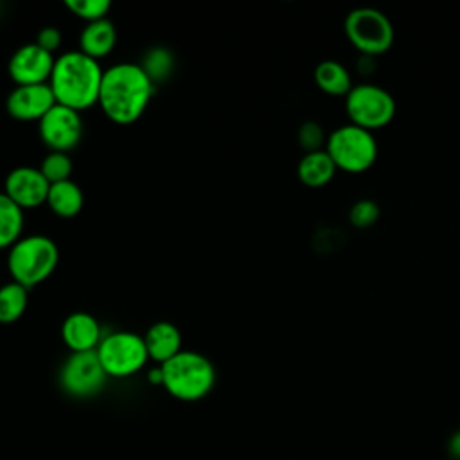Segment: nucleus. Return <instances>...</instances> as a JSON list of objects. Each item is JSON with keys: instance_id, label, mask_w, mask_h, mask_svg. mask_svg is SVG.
<instances>
[{"instance_id": "nucleus-3", "label": "nucleus", "mask_w": 460, "mask_h": 460, "mask_svg": "<svg viewBox=\"0 0 460 460\" xmlns=\"http://www.w3.org/2000/svg\"><path fill=\"white\" fill-rule=\"evenodd\" d=\"M162 386L165 392L185 402H194L210 394L216 383V370L212 361L194 350H181L164 365Z\"/></svg>"}, {"instance_id": "nucleus-24", "label": "nucleus", "mask_w": 460, "mask_h": 460, "mask_svg": "<svg viewBox=\"0 0 460 460\" xmlns=\"http://www.w3.org/2000/svg\"><path fill=\"white\" fill-rule=\"evenodd\" d=\"M379 219V207L374 199H358L349 208V221L354 228H368Z\"/></svg>"}, {"instance_id": "nucleus-25", "label": "nucleus", "mask_w": 460, "mask_h": 460, "mask_svg": "<svg viewBox=\"0 0 460 460\" xmlns=\"http://www.w3.org/2000/svg\"><path fill=\"white\" fill-rule=\"evenodd\" d=\"M146 74L151 77V81H160L164 79L171 70H172V58L167 50L164 49H153L147 54L146 63L142 65Z\"/></svg>"}, {"instance_id": "nucleus-9", "label": "nucleus", "mask_w": 460, "mask_h": 460, "mask_svg": "<svg viewBox=\"0 0 460 460\" xmlns=\"http://www.w3.org/2000/svg\"><path fill=\"white\" fill-rule=\"evenodd\" d=\"M58 381L65 394L84 399L104 388L108 374L104 372L95 350L70 352L59 368Z\"/></svg>"}, {"instance_id": "nucleus-1", "label": "nucleus", "mask_w": 460, "mask_h": 460, "mask_svg": "<svg viewBox=\"0 0 460 460\" xmlns=\"http://www.w3.org/2000/svg\"><path fill=\"white\" fill-rule=\"evenodd\" d=\"M153 93L155 83L142 65L126 61L104 70L97 104L111 122L128 126L142 117Z\"/></svg>"}, {"instance_id": "nucleus-2", "label": "nucleus", "mask_w": 460, "mask_h": 460, "mask_svg": "<svg viewBox=\"0 0 460 460\" xmlns=\"http://www.w3.org/2000/svg\"><path fill=\"white\" fill-rule=\"evenodd\" d=\"M102 74L99 61L81 50H68L56 58L49 84L58 104L81 111L99 102Z\"/></svg>"}, {"instance_id": "nucleus-18", "label": "nucleus", "mask_w": 460, "mask_h": 460, "mask_svg": "<svg viewBox=\"0 0 460 460\" xmlns=\"http://www.w3.org/2000/svg\"><path fill=\"white\" fill-rule=\"evenodd\" d=\"M313 77L318 90L332 97H347L354 86L347 66L336 59L320 61L313 72Z\"/></svg>"}, {"instance_id": "nucleus-8", "label": "nucleus", "mask_w": 460, "mask_h": 460, "mask_svg": "<svg viewBox=\"0 0 460 460\" xmlns=\"http://www.w3.org/2000/svg\"><path fill=\"white\" fill-rule=\"evenodd\" d=\"M95 352L108 377L117 379L140 372L149 359L144 336L129 331H113L102 336Z\"/></svg>"}, {"instance_id": "nucleus-7", "label": "nucleus", "mask_w": 460, "mask_h": 460, "mask_svg": "<svg viewBox=\"0 0 460 460\" xmlns=\"http://www.w3.org/2000/svg\"><path fill=\"white\" fill-rule=\"evenodd\" d=\"M395 110L394 95L374 83L354 84L345 97L349 122L372 133L388 126L395 117Z\"/></svg>"}, {"instance_id": "nucleus-17", "label": "nucleus", "mask_w": 460, "mask_h": 460, "mask_svg": "<svg viewBox=\"0 0 460 460\" xmlns=\"http://www.w3.org/2000/svg\"><path fill=\"white\" fill-rule=\"evenodd\" d=\"M336 171L338 169L325 149L305 153L296 165L298 180L309 189L325 187L329 181H332Z\"/></svg>"}, {"instance_id": "nucleus-4", "label": "nucleus", "mask_w": 460, "mask_h": 460, "mask_svg": "<svg viewBox=\"0 0 460 460\" xmlns=\"http://www.w3.org/2000/svg\"><path fill=\"white\" fill-rule=\"evenodd\" d=\"M59 261L58 244L41 234L20 237L7 253V270L14 282L34 288L47 280Z\"/></svg>"}, {"instance_id": "nucleus-16", "label": "nucleus", "mask_w": 460, "mask_h": 460, "mask_svg": "<svg viewBox=\"0 0 460 460\" xmlns=\"http://www.w3.org/2000/svg\"><path fill=\"white\" fill-rule=\"evenodd\" d=\"M115 43L117 31L108 18L86 23L79 34V50L95 61L106 58L113 50Z\"/></svg>"}, {"instance_id": "nucleus-22", "label": "nucleus", "mask_w": 460, "mask_h": 460, "mask_svg": "<svg viewBox=\"0 0 460 460\" xmlns=\"http://www.w3.org/2000/svg\"><path fill=\"white\" fill-rule=\"evenodd\" d=\"M72 169H74V165H72L68 153H59V151H50L40 165L41 174L47 178V181L50 185L70 180Z\"/></svg>"}, {"instance_id": "nucleus-10", "label": "nucleus", "mask_w": 460, "mask_h": 460, "mask_svg": "<svg viewBox=\"0 0 460 460\" xmlns=\"http://www.w3.org/2000/svg\"><path fill=\"white\" fill-rule=\"evenodd\" d=\"M40 138L50 151L68 153L83 137V119L79 111L63 104H54L38 122Z\"/></svg>"}, {"instance_id": "nucleus-27", "label": "nucleus", "mask_w": 460, "mask_h": 460, "mask_svg": "<svg viewBox=\"0 0 460 460\" xmlns=\"http://www.w3.org/2000/svg\"><path fill=\"white\" fill-rule=\"evenodd\" d=\"M61 40H63V34L58 27H43L38 36H36V45H40L41 49H45L47 52L54 54V50L59 49L61 45Z\"/></svg>"}, {"instance_id": "nucleus-19", "label": "nucleus", "mask_w": 460, "mask_h": 460, "mask_svg": "<svg viewBox=\"0 0 460 460\" xmlns=\"http://www.w3.org/2000/svg\"><path fill=\"white\" fill-rule=\"evenodd\" d=\"M47 205L56 216H59L63 219H70L81 212V208L84 205V196H83L81 187L75 181L65 180V181L50 185L49 196H47Z\"/></svg>"}, {"instance_id": "nucleus-12", "label": "nucleus", "mask_w": 460, "mask_h": 460, "mask_svg": "<svg viewBox=\"0 0 460 460\" xmlns=\"http://www.w3.org/2000/svg\"><path fill=\"white\" fill-rule=\"evenodd\" d=\"M50 183L40 169L22 165L13 169L4 183V192L22 208H36L47 203Z\"/></svg>"}, {"instance_id": "nucleus-5", "label": "nucleus", "mask_w": 460, "mask_h": 460, "mask_svg": "<svg viewBox=\"0 0 460 460\" xmlns=\"http://www.w3.org/2000/svg\"><path fill=\"white\" fill-rule=\"evenodd\" d=\"M338 171L361 174L377 160V140L372 131L354 124H343L331 131L325 147Z\"/></svg>"}, {"instance_id": "nucleus-6", "label": "nucleus", "mask_w": 460, "mask_h": 460, "mask_svg": "<svg viewBox=\"0 0 460 460\" xmlns=\"http://www.w3.org/2000/svg\"><path fill=\"white\" fill-rule=\"evenodd\" d=\"M349 43L363 56H381L394 45L395 31L390 18L376 7H356L343 20Z\"/></svg>"}, {"instance_id": "nucleus-11", "label": "nucleus", "mask_w": 460, "mask_h": 460, "mask_svg": "<svg viewBox=\"0 0 460 460\" xmlns=\"http://www.w3.org/2000/svg\"><path fill=\"white\" fill-rule=\"evenodd\" d=\"M56 58L36 43L22 45L9 59L7 72L16 86L45 84L50 79Z\"/></svg>"}, {"instance_id": "nucleus-15", "label": "nucleus", "mask_w": 460, "mask_h": 460, "mask_svg": "<svg viewBox=\"0 0 460 460\" xmlns=\"http://www.w3.org/2000/svg\"><path fill=\"white\" fill-rule=\"evenodd\" d=\"M149 359L164 365L178 352H181V332L171 322H156L144 334Z\"/></svg>"}, {"instance_id": "nucleus-20", "label": "nucleus", "mask_w": 460, "mask_h": 460, "mask_svg": "<svg viewBox=\"0 0 460 460\" xmlns=\"http://www.w3.org/2000/svg\"><path fill=\"white\" fill-rule=\"evenodd\" d=\"M23 225V210L5 192H0V250L11 248L22 237Z\"/></svg>"}, {"instance_id": "nucleus-26", "label": "nucleus", "mask_w": 460, "mask_h": 460, "mask_svg": "<svg viewBox=\"0 0 460 460\" xmlns=\"http://www.w3.org/2000/svg\"><path fill=\"white\" fill-rule=\"evenodd\" d=\"M298 142L305 149V153H311V151L323 149L325 142H327V137L323 135V129L318 122L307 120L298 129Z\"/></svg>"}, {"instance_id": "nucleus-13", "label": "nucleus", "mask_w": 460, "mask_h": 460, "mask_svg": "<svg viewBox=\"0 0 460 460\" xmlns=\"http://www.w3.org/2000/svg\"><path fill=\"white\" fill-rule=\"evenodd\" d=\"M56 104L50 84H27L16 86L5 101L7 113L22 122L41 120L43 115Z\"/></svg>"}, {"instance_id": "nucleus-28", "label": "nucleus", "mask_w": 460, "mask_h": 460, "mask_svg": "<svg viewBox=\"0 0 460 460\" xmlns=\"http://www.w3.org/2000/svg\"><path fill=\"white\" fill-rule=\"evenodd\" d=\"M447 449H449V453H451V456H453L455 460H460V429L455 431V433L449 437Z\"/></svg>"}, {"instance_id": "nucleus-14", "label": "nucleus", "mask_w": 460, "mask_h": 460, "mask_svg": "<svg viewBox=\"0 0 460 460\" xmlns=\"http://www.w3.org/2000/svg\"><path fill=\"white\" fill-rule=\"evenodd\" d=\"M61 338L70 352L95 350L102 340L101 323L90 313H72L61 325Z\"/></svg>"}, {"instance_id": "nucleus-21", "label": "nucleus", "mask_w": 460, "mask_h": 460, "mask_svg": "<svg viewBox=\"0 0 460 460\" xmlns=\"http://www.w3.org/2000/svg\"><path fill=\"white\" fill-rule=\"evenodd\" d=\"M29 289L11 280L0 286V323H14L27 309Z\"/></svg>"}, {"instance_id": "nucleus-29", "label": "nucleus", "mask_w": 460, "mask_h": 460, "mask_svg": "<svg viewBox=\"0 0 460 460\" xmlns=\"http://www.w3.org/2000/svg\"><path fill=\"white\" fill-rule=\"evenodd\" d=\"M147 379H149V383L162 386V368H160V365L147 374Z\"/></svg>"}, {"instance_id": "nucleus-23", "label": "nucleus", "mask_w": 460, "mask_h": 460, "mask_svg": "<svg viewBox=\"0 0 460 460\" xmlns=\"http://www.w3.org/2000/svg\"><path fill=\"white\" fill-rule=\"evenodd\" d=\"M65 5L81 20L97 22L106 18L111 4L108 0H66Z\"/></svg>"}]
</instances>
